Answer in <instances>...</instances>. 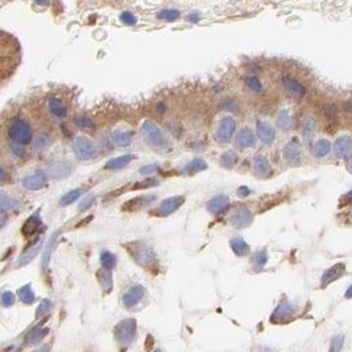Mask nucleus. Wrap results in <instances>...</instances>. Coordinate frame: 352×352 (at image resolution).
Here are the masks:
<instances>
[{
  "label": "nucleus",
  "instance_id": "1",
  "mask_svg": "<svg viewBox=\"0 0 352 352\" xmlns=\"http://www.w3.org/2000/svg\"><path fill=\"white\" fill-rule=\"evenodd\" d=\"M140 133L145 140V143L148 145H151L152 148H155L157 151L166 152L170 149V144L169 140L165 137L160 128L157 127L153 122L151 120H145L140 128Z\"/></svg>",
  "mask_w": 352,
  "mask_h": 352
},
{
  "label": "nucleus",
  "instance_id": "2",
  "mask_svg": "<svg viewBox=\"0 0 352 352\" xmlns=\"http://www.w3.org/2000/svg\"><path fill=\"white\" fill-rule=\"evenodd\" d=\"M8 137L12 143L20 145H28L33 139L32 128L24 119L13 120V123L8 128Z\"/></svg>",
  "mask_w": 352,
  "mask_h": 352
},
{
  "label": "nucleus",
  "instance_id": "3",
  "mask_svg": "<svg viewBox=\"0 0 352 352\" xmlns=\"http://www.w3.org/2000/svg\"><path fill=\"white\" fill-rule=\"evenodd\" d=\"M136 332H137V323L135 320L128 318V320H120L119 323L116 324L115 327V338L116 342L122 346V347H128L133 343V340L136 338Z\"/></svg>",
  "mask_w": 352,
  "mask_h": 352
},
{
  "label": "nucleus",
  "instance_id": "4",
  "mask_svg": "<svg viewBox=\"0 0 352 352\" xmlns=\"http://www.w3.org/2000/svg\"><path fill=\"white\" fill-rule=\"evenodd\" d=\"M129 252H131L133 260L140 266H144V268L148 269V268H152V266L155 265L156 255L151 246H147V244H143V243H137V246L135 247V244L132 243Z\"/></svg>",
  "mask_w": 352,
  "mask_h": 352
},
{
  "label": "nucleus",
  "instance_id": "5",
  "mask_svg": "<svg viewBox=\"0 0 352 352\" xmlns=\"http://www.w3.org/2000/svg\"><path fill=\"white\" fill-rule=\"evenodd\" d=\"M73 151L79 160H93L98 155L94 143L83 136H79L74 140Z\"/></svg>",
  "mask_w": 352,
  "mask_h": 352
},
{
  "label": "nucleus",
  "instance_id": "6",
  "mask_svg": "<svg viewBox=\"0 0 352 352\" xmlns=\"http://www.w3.org/2000/svg\"><path fill=\"white\" fill-rule=\"evenodd\" d=\"M252 222H254V215L251 213V210L247 207H236L229 215V223L235 228H247L252 224Z\"/></svg>",
  "mask_w": 352,
  "mask_h": 352
},
{
  "label": "nucleus",
  "instance_id": "7",
  "mask_svg": "<svg viewBox=\"0 0 352 352\" xmlns=\"http://www.w3.org/2000/svg\"><path fill=\"white\" fill-rule=\"evenodd\" d=\"M147 294V290L145 288L141 287V285H135V287L129 288L126 293L122 297V302H123L124 307L131 310L135 306H137L141 301L144 299Z\"/></svg>",
  "mask_w": 352,
  "mask_h": 352
},
{
  "label": "nucleus",
  "instance_id": "8",
  "mask_svg": "<svg viewBox=\"0 0 352 352\" xmlns=\"http://www.w3.org/2000/svg\"><path fill=\"white\" fill-rule=\"evenodd\" d=\"M235 127H236V124H235L232 116L222 118L217 129V139L223 144L229 143L235 133Z\"/></svg>",
  "mask_w": 352,
  "mask_h": 352
},
{
  "label": "nucleus",
  "instance_id": "9",
  "mask_svg": "<svg viewBox=\"0 0 352 352\" xmlns=\"http://www.w3.org/2000/svg\"><path fill=\"white\" fill-rule=\"evenodd\" d=\"M48 184V176L42 170H37V172L29 174L21 181L23 188L31 192H36V190H41L42 188H45Z\"/></svg>",
  "mask_w": 352,
  "mask_h": 352
},
{
  "label": "nucleus",
  "instance_id": "10",
  "mask_svg": "<svg viewBox=\"0 0 352 352\" xmlns=\"http://www.w3.org/2000/svg\"><path fill=\"white\" fill-rule=\"evenodd\" d=\"M297 307L290 302H283L281 305L277 306L273 314L270 317V320L273 323H283V322H288V320H293Z\"/></svg>",
  "mask_w": 352,
  "mask_h": 352
},
{
  "label": "nucleus",
  "instance_id": "11",
  "mask_svg": "<svg viewBox=\"0 0 352 352\" xmlns=\"http://www.w3.org/2000/svg\"><path fill=\"white\" fill-rule=\"evenodd\" d=\"M184 203L185 197H182V195H173V197L166 198L159 206V214L161 217H169L173 213H176Z\"/></svg>",
  "mask_w": 352,
  "mask_h": 352
},
{
  "label": "nucleus",
  "instance_id": "12",
  "mask_svg": "<svg viewBox=\"0 0 352 352\" xmlns=\"http://www.w3.org/2000/svg\"><path fill=\"white\" fill-rule=\"evenodd\" d=\"M284 159L290 162V164H299L302 159V148L299 145V141L297 139H293L291 141L284 147L283 151Z\"/></svg>",
  "mask_w": 352,
  "mask_h": 352
},
{
  "label": "nucleus",
  "instance_id": "13",
  "mask_svg": "<svg viewBox=\"0 0 352 352\" xmlns=\"http://www.w3.org/2000/svg\"><path fill=\"white\" fill-rule=\"evenodd\" d=\"M346 270H347L346 269V264H343V262H339V264H335L334 266H331V268L326 270L323 276H322V279H320V288L324 289V288H327L331 283H334L336 280H339L340 277L346 273Z\"/></svg>",
  "mask_w": 352,
  "mask_h": 352
},
{
  "label": "nucleus",
  "instance_id": "14",
  "mask_svg": "<svg viewBox=\"0 0 352 352\" xmlns=\"http://www.w3.org/2000/svg\"><path fill=\"white\" fill-rule=\"evenodd\" d=\"M283 86L288 94L294 96L295 99H302L307 93L306 87L303 86L302 83H299L298 81L293 77H284Z\"/></svg>",
  "mask_w": 352,
  "mask_h": 352
},
{
  "label": "nucleus",
  "instance_id": "15",
  "mask_svg": "<svg viewBox=\"0 0 352 352\" xmlns=\"http://www.w3.org/2000/svg\"><path fill=\"white\" fill-rule=\"evenodd\" d=\"M229 207V198L225 194H219L217 197L211 198L207 202V210L209 213H211L213 215H222L227 211V209Z\"/></svg>",
  "mask_w": 352,
  "mask_h": 352
},
{
  "label": "nucleus",
  "instance_id": "16",
  "mask_svg": "<svg viewBox=\"0 0 352 352\" xmlns=\"http://www.w3.org/2000/svg\"><path fill=\"white\" fill-rule=\"evenodd\" d=\"M256 131H257V136L260 141L265 144V145H270L275 141L276 131L269 123L258 120L257 123H256Z\"/></svg>",
  "mask_w": 352,
  "mask_h": 352
},
{
  "label": "nucleus",
  "instance_id": "17",
  "mask_svg": "<svg viewBox=\"0 0 352 352\" xmlns=\"http://www.w3.org/2000/svg\"><path fill=\"white\" fill-rule=\"evenodd\" d=\"M48 111L57 120H65L67 118V110L60 98H50L48 100Z\"/></svg>",
  "mask_w": 352,
  "mask_h": 352
},
{
  "label": "nucleus",
  "instance_id": "18",
  "mask_svg": "<svg viewBox=\"0 0 352 352\" xmlns=\"http://www.w3.org/2000/svg\"><path fill=\"white\" fill-rule=\"evenodd\" d=\"M334 155L338 159H344L351 156V137L342 136L334 144Z\"/></svg>",
  "mask_w": 352,
  "mask_h": 352
},
{
  "label": "nucleus",
  "instance_id": "19",
  "mask_svg": "<svg viewBox=\"0 0 352 352\" xmlns=\"http://www.w3.org/2000/svg\"><path fill=\"white\" fill-rule=\"evenodd\" d=\"M254 166L256 173L261 177H268L273 173V168H272L269 160L266 159L265 156L262 155H257L255 157Z\"/></svg>",
  "mask_w": 352,
  "mask_h": 352
},
{
  "label": "nucleus",
  "instance_id": "20",
  "mask_svg": "<svg viewBox=\"0 0 352 352\" xmlns=\"http://www.w3.org/2000/svg\"><path fill=\"white\" fill-rule=\"evenodd\" d=\"M71 172V165L67 161H56L49 166L50 176L54 178H64Z\"/></svg>",
  "mask_w": 352,
  "mask_h": 352
},
{
  "label": "nucleus",
  "instance_id": "21",
  "mask_svg": "<svg viewBox=\"0 0 352 352\" xmlns=\"http://www.w3.org/2000/svg\"><path fill=\"white\" fill-rule=\"evenodd\" d=\"M277 126L283 131H289L294 126V116L289 108H284L277 114Z\"/></svg>",
  "mask_w": 352,
  "mask_h": 352
},
{
  "label": "nucleus",
  "instance_id": "22",
  "mask_svg": "<svg viewBox=\"0 0 352 352\" xmlns=\"http://www.w3.org/2000/svg\"><path fill=\"white\" fill-rule=\"evenodd\" d=\"M111 139L118 147H128L132 143V132L126 131V129H115L111 133Z\"/></svg>",
  "mask_w": 352,
  "mask_h": 352
},
{
  "label": "nucleus",
  "instance_id": "23",
  "mask_svg": "<svg viewBox=\"0 0 352 352\" xmlns=\"http://www.w3.org/2000/svg\"><path fill=\"white\" fill-rule=\"evenodd\" d=\"M48 334H49V328L42 327V326H37V327L32 328V330L28 332V335H27L25 340H27V343L29 344H38L45 339Z\"/></svg>",
  "mask_w": 352,
  "mask_h": 352
},
{
  "label": "nucleus",
  "instance_id": "24",
  "mask_svg": "<svg viewBox=\"0 0 352 352\" xmlns=\"http://www.w3.org/2000/svg\"><path fill=\"white\" fill-rule=\"evenodd\" d=\"M255 143H256V139H255L254 132L251 131L250 128H244L236 136V144L240 148L254 147Z\"/></svg>",
  "mask_w": 352,
  "mask_h": 352
},
{
  "label": "nucleus",
  "instance_id": "25",
  "mask_svg": "<svg viewBox=\"0 0 352 352\" xmlns=\"http://www.w3.org/2000/svg\"><path fill=\"white\" fill-rule=\"evenodd\" d=\"M40 225H41V219L38 217V214H34V215L29 218L28 221L25 222L23 228H21V232H23L24 236L29 238V236H32V235L36 233L37 229L40 228Z\"/></svg>",
  "mask_w": 352,
  "mask_h": 352
},
{
  "label": "nucleus",
  "instance_id": "26",
  "mask_svg": "<svg viewBox=\"0 0 352 352\" xmlns=\"http://www.w3.org/2000/svg\"><path fill=\"white\" fill-rule=\"evenodd\" d=\"M133 160L132 155H123L119 157H115L112 160H110L104 165V169H110V170H120V169L126 168L131 161Z\"/></svg>",
  "mask_w": 352,
  "mask_h": 352
},
{
  "label": "nucleus",
  "instance_id": "27",
  "mask_svg": "<svg viewBox=\"0 0 352 352\" xmlns=\"http://www.w3.org/2000/svg\"><path fill=\"white\" fill-rule=\"evenodd\" d=\"M229 247H231L233 254L239 256V257H243V256H246V255H248V252H250V246H248L242 238L231 239Z\"/></svg>",
  "mask_w": 352,
  "mask_h": 352
},
{
  "label": "nucleus",
  "instance_id": "28",
  "mask_svg": "<svg viewBox=\"0 0 352 352\" xmlns=\"http://www.w3.org/2000/svg\"><path fill=\"white\" fill-rule=\"evenodd\" d=\"M316 133V120L313 118H307L302 124V137L306 144L313 143V137Z\"/></svg>",
  "mask_w": 352,
  "mask_h": 352
},
{
  "label": "nucleus",
  "instance_id": "29",
  "mask_svg": "<svg viewBox=\"0 0 352 352\" xmlns=\"http://www.w3.org/2000/svg\"><path fill=\"white\" fill-rule=\"evenodd\" d=\"M330 152H331V144L326 139L318 140V141L314 144V147H313V155L318 157V159L326 157Z\"/></svg>",
  "mask_w": 352,
  "mask_h": 352
},
{
  "label": "nucleus",
  "instance_id": "30",
  "mask_svg": "<svg viewBox=\"0 0 352 352\" xmlns=\"http://www.w3.org/2000/svg\"><path fill=\"white\" fill-rule=\"evenodd\" d=\"M207 169V162L202 159H194L192 161H190L186 166H185V172L189 174H194V173L203 172Z\"/></svg>",
  "mask_w": 352,
  "mask_h": 352
},
{
  "label": "nucleus",
  "instance_id": "31",
  "mask_svg": "<svg viewBox=\"0 0 352 352\" xmlns=\"http://www.w3.org/2000/svg\"><path fill=\"white\" fill-rule=\"evenodd\" d=\"M19 298H20L21 302L25 303V305H31V303L34 302L36 295L33 293L32 287H31L29 284H27V285H24V287H21L20 289H19Z\"/></svg>",
  "mask_w": 352,
  "mask_h": 352
},
{
  "label": "nucleus",
  "instance_id": "32",
  "mask_svg": "<svg viewBox=\"0 0 352 352\" xmlns=\"http://www.w3.org/2000/svg\"><path fill=\"white\" fill-rule=\"evenodd\" d=\"M219 161L223 168H232L233 165L238 162V155H236V152L227 151L221 156Z\"/></svg>",
  "mask_w": 352,
  "mask_h": 352
},
{
  "label": "nucleus",
  "instance_id": "33",
  "mask_svg": "<svg viewBox=\"0 0 352 352\" xmlns=\"http://www.w3.org/2000/svg\"><path fill=\"white\" fill-rule=\"evenodd\" d=\"M100 262H102L103 268L112 270L115 266H116L118 258H116V256H115L114 254H111L108 251H104V252H102V255H100Z\"/></svg>",
  "mask_w": 352,
  "mask_h": 352
},
{
  "label": "nucleus",
  "instance_id": "34",
  "mask_svg": "<svg viewBox=\"0 0 352 352\" xmlns=\"http://www.w3.org/2000/svg\"><path fill=\"white\" fill-rule=\"evenodd\" d=\"M98 277L99 283L102 284V287L104 288L106 290L111 291V289H112V275H111V269L103 268L98 273Z\"/></svg>",
  "mask_w": 352,
  "mask_h": 352
},
{
  "label": "nucleus",
  "instance_id": "35",
  "mask_svg": "<svg viewBox=\"0 0 352 352\" xmlns=\"http://www.w3.org/2000/svg\"><path fill=\"white\" fill-rule=\"evenodd\" d=\"M81 195H82V190L81 189H74V190H70L69 192H66L65 195L61 198L60 203H61V206H69L77 201Z\"/></svg>",
  "mask_w": 352,
  "mask_h": 352
},
{
  "label": "nucleus",
  "instance_id": "36",
  "mask_svg": "<svg viewBox=\"0 0 352 352\" xmlns=\"http://www.w3.org/2000/svg\"><path fill=\"white\" fill-rule=\"evenodd\" d=\"M266 261H268V254L266 251H258L256 254L254 255V258H252V264H254V268L256 270L262 269L265 266Z\"/></svg>",
  "mask_w": 352,
  "mask_h": 352
},
{
  "label": "nucleus",
  "instance_id": "37",
  "mask_svg": "<svg viewBox=\"0 0 352 352\" xmlns=\"http://www.w3.org/2000/svg\"><path fill=\"white\" fill-rule=\"evenodd\" d=\"M244 82H246V86L248 87L251 91H254V93H261L262 83L257 77H255V75L246 77Z\"/></svg>",
  "mask_w": 352,
  "mask_h": 352
},
{
  "label": "nucleus",
  "instance_id": "38",
  "mask_svg": "<svg viewBox=\"0 0 352 352\" xmlns=\"http://www.w3.org/2000/svg\"><path fill=\"white\" fill-rule=\"evenodd\" d=\"M180 17V11L177 9H161L160 12L157 13V19L164 21H174Z\"/></svg>",
  "mask_w": 352,
  "mask_h": 352
},
{
  "label": "nucleus",
  "instance_id": "39",
  "mask_svg": "<svg viewBox=\"0 0 352 352\" xmlns=\"http://www.w3.org/2000/svg\"><path fill=\"white\" fill-rule=\"evenodd\" d=\"M0 202L3 203V205L7 207L8 210H15V209H19L21 206V203L17 199H15V198L12 197H8L7 194H4V192H0Z\"/></svg>",
  "mask_w": 352,
  "mask_h": 352
},
{
  "label": "nucleus",
  "instance_id": "40",
  "mask_svg": "<svg viewBox=\"0 0 352 352\" xmlns=\"http://www.w3.org/2000/svg\"><path fill=\"white\" fill-rule=\"evenodd\" d=\"M74 124L78 128H82V129H93L95 128V123L91 119L86 118V116H77L74 119Z\"/></svg>",
  "mask_w": 352,
  "mask_h": 352
},
{
  "label": "nucleus",
  "instance_id": "41",
  "mask_svg": "<svg viewBox=\"0 0 352 352\" xmlns=\"http://www.w3.org/2000/svg\"><path fill=\"white\" fill-rule=\"evenodd\" d=\"M15 302H16V297H15L12 291H4L3 294L0 295V303H1V306L11 307L15 305Z\"/></svg>",
  "mask_w": 352,
  "mask_h": 352
},
{
  "label": "nucleus",
  "instance_id": "42",
  "mask_svg": "<svg viewBox=\"0 0 352 352\" xmlns=\"http://www.w3.org/2000/svg\"><path fill=\"white\" fill-rule=\"evenodd\" d=\"M40 246H41V243L40 244H37V246H34L33 247V250H31V251H28L27 254L24 255V256H21V258L19 260V265H25V264H28L31 260H32L34 256L37 255V252L40 251Z\"/></svg>",
  "mask_w": 352,
  "mask_h": 352
},
{
  "label": "nucleus",
  "instance_id": "43",
  "mask_svg": "<svg viewBox=\"0 0 352 352\" xmlns=\"http://www.w3.org/2000/svg\"><path fill=\"white\" fill-rule=\"evenodd\" d=\"M324 116H326V119L330 120V122H334V120L338 118V108H336L335 104H327V106H324Z\"/></svg>",
  "mask_w": 352,
  "mask_h": 352
},
{
  "label": "nucleus",
  "instance_id": "44",
  "mask_svg": "<svg viewBox=\"0 0 352 352\" xmlns=\"http://www.w3.org/2000/svg\"><path fill=\"white\" fill-rule=\"evenodd\" d=\"M50 144H52V140H50L49 136L40 135L34 141V148L36 149H44V148L49 147Z\"/></svg>",
  "mask_w": 352,
  "mask_h": 352
},
{
  "label": "nucleus",
  "instance_id": "45",
  "mask_svg": "<svg viewBox=\"0 0 352 352\" xmlns=\"http://www.w3.org/2000/svg\"><path fill=\"white\" fill-rule=\"evenodd\" d=\"M52 307H53V303L50 302L49 299H44V301L40 303L38 309H37V317L45 316L46 313H49V311L52 310Z\"/></svg>",
  "mask_w": 352,
  "mask_h": 352
},
{
  "label": "nucleus",
  "instance_id": "46",
  "mask_svg": "<svg viewBox=\"0 0 352 352\" xmlns=\"http://www.w3.org/2000/svg\"><path fill=\"white\" fill-rule=\"evenodd\" d=\"M119 19L122 23H124V24L127 25H135L136 23H137V19L135 17V15L131 12H128V11H124V12L120 13Z\"/></svg>",
  "mask_w": 352,
  "mask_h": 352
},
{
  "label": "nucleus",
  "instance_id": "47",
  "mask_svg": "<svg viewBox=\"0 0 352 352\" xmlns=\"http://www.w3.org/2000/svg\"><path fill=\"white\" fill-rule=\"evenodd\" d=\"M344 336L343 335H336L335 338H332L331 346H330V351L332 352H339L343 347Z\"/></svg>",
  "mask_w": 352,
  "mask_h": 352
},
{
  "label": "nucleus",
  "instance_id": "48",
  "mask_svg": "<svg viewBox=\"0 0 352 352\" xmlns=\"http://www.w3.org/2000/svg\"><path fill=\"white\" fill-rule=\"evenodd\" d=\"M159 169H160V166H159L157 164L145 165V166L139 169V174H141V176H151V174H153V173L159 172Z\"/></svg>",
  "mask_w": 352,
  "mask_h": 352
},
{
  "label": "nucleus",
  "instance_id": "49",
  "mask_svg": "<svg viewBox=\"0 0 352 352\" xmlns=\"http://www.w3.org/2000/svg\"><path fill=\"white\" fill-rule=\"evenodd\" d=\"M53 242H54V238L52 239V240L49 242V244L46 246L45 254H44V256H42V268H44V269H46V266H48V262H49L50 252H52V246H53Z\"/></svg>",
  "mask_w": 352,
  "mask_h": 352
},
{
  "label": "nucleus",
  "instance_id": "50",
  "mask_svg": "<svg viewBox=\"0 0 352 352\" xmlns=\"http://www.w3.org/2000/svg\"><path fill=\"white\" fill-rule=\"evenodd\" d=\"M9 149H11V152H12L15 156H17V157H23V156L25 155L24 145H20V144L12 143V145L9 147Z\"/></svg>",
  "mask_w": 352,
  "mask_h": 352
},
{
  "label": "nucleus",
  "instance_id": "51",
  "mask_svg": "<svg viewBox=\"0 0 352 352\" xmlns=\"http://www.w3.org/2000/svg\"><path fill=\"white\" fill-rule=\"evenodd\" d=\"M93 203H94V197H93V195H89V197L85 198V199L79 203L78 210H79V211H85V210L89 209Z\"/></svg>",
  "mask_w": 352,
  "mask_h": 352
},
{
  "label": "nucleus",
  "instance_id": "52",
  "mask_svg": "<svg viewBox=\"0 0 352 352\" xmlns=\"http://www.w3.org/2000/svg\"><path fill=\"white\" fill-rule=\"evenodd\" d=\"M7 211H8V209L5 207L1 202H0V227H3V225H5V223H7V221H8V215H7Z\"/></svg>",
  "mask_w": 352,
  "mask_h": 352
},
{
  "label": "nucleus",
  "instance_id": "53",
  "mask_svg": "<svg viewBox=\"0 0 352 352\" xmlns=\"http://www.w3.org/2000/svg\"><path fill=\"white\" fill-rule=\"evenodd\" d=\"M222 108H224L225 111H236L238 110V103L233 102V100H227L222 104Z\"/></svg>",
  "mask_w": 352,
  "mask_h": 352
},
{
  "label": "nucleus",
  "instance_id": "54",
  "mask_svg": "<svg viewBox=\"0 0 352 352\" xmlns=\"http://www.w3.org/2000/svg\"><path fill=\"white\" fill-rule=\"evenodd\" d=\"M250 192H251V190L248 188H247V186H242V188L238 189V195H239V197H242V198L248 197V195H250Z\"/></svg>",
  "mask_w": 352,
  "mask_h": 352
},
{
  "label": "nucleus",
  "instance_id": "55",
  "mask_svg": "<svg viewBox=\"0 0 352 352\" xmlns=\"http://www.w3.org/2000/svg\"><path fill=\"white\" fill-rule=\"evenodd\" d=\"M199 19H201V17H199L198 13H192V15L189 16V21H192V23H198Z\"/></svg>",
  "mask_w": 352,
  "mask_h": 352
},
{
  "label": "nucleus",
  "instance_id": "56",
  "mask_svg": "<svg viewBox=\"0 0 352 352\" xmlns=\"http://www.w3.org/2000/svg\"><path fill=\"white\" fill-rule=\"evenodd\" d=\"M7 178V172L0 166V181H4Z\"/></svg>",
  "mask_w": 352,
  "mask_h": 352
},
{
  "label": "nucleus",
  "instance_id": "57",
  "mask_svg": "<svg viewBox=\"0 0 352 352\" xmlns=\"http://www.w3.org/2000/svg\"><path fill=\"white\" fill-rule=\"evenodd\" d=\"M351 289H352L351 287H348L347 293H346V297H347V298H351Z\"/></svg>",
  "mask_w": 352,
  "mask_h": 352
}]
</instances>
